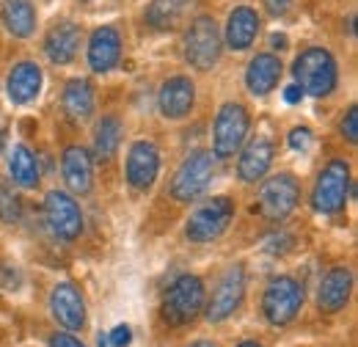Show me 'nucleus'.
<instances>
[{
    "instance_id": "nucleus-1",
    "label": "nucleus",
    "mask_w": 358,
    "mask_h": 347,
    "mask_svg": "<svg viewBox=\"0 0 358 347\" xmlns=\"http://www.w3.org/2000/svg\"><path fill=\"white\" fill-rule=\"evenodd\" d=\"M292 72L301 91L312 97H328L336 88V61L322 47H309L306 52H301Z\"/></svg>"
},
{
    "instance_id": "nucleus-2",
    "label": "nucleus",
    "mask_w": 358,
    "mask_h": 347,
    "mask_svg": "<svg viewBox=\"0 0 358 347\" xmlns=\"http://www.w3.org/2000/svg\"><path fill=\"white\" fill-rule=\"evenodd\" d=\"M201 309H204V281L199 276H179L163 301L166 323L185 325V323L196 320Z\"/></svg>"
},
{
    "instance_id": "nucleus-3",
    "label": "nucleus",
    "mask_w": 358,
    "mask_h": 347,
    "mask_svg": "<svg viewBox=\"0 0 358 347\" xmlns=\"http://www.w3.org/2000/svg\"><path fill=\"white\" fill-rule=\"evenodd\" d=\"M348 193H350V169H348V163L345 160H331L322 169L317 185H314V210L322 213V215H334V213H339L345 207Z\"/></svg>"
},
{
    "instance_id": "nucleus-4",
    "label": "nucleus",
    "mask_w": 358,
    "mask_h": 347,
    "mask_svg": "<svg viewBox=\"0 0 358 347\" xmlns=\"http://www.w3.org/2000/svg\"><path fill=\"white\" fill-rule=\"evenodd\" d=\"M213 152H193L182 160V166L174 174V182H171V196L177 201H193L199 199L207 187H210V179H213Z\"/></svg>"
},
{
    "instance_id": "nucleus-5",
    "label": "nucleus",
    "mask_w": 358,
    "mask_h": 347,
    "mask_svg": "<svg viewBox=\"0 0 358 347\" xmlns=\"http://www.w3.org/2000/svg\"><path fill=\"white\" fill-rule=\"evenodd\" d=\"M185 58L190 66L207 72L221 58V31L213 17L193 20L187 36H185Z\"/></svg>"
},
{
    "instance_id": "nucleus-6",
    "label": "nucleus",
    "mask_w": 358,
    "mask_h": 347,
    "mask_svg": "<svg viewBox=\"0 0 358 347\" xmlns=\"http://www.w3.org/2000/svg\"><path fill=\"white\" fill-rule=\"evenodd\" d=\"M303 306V290L295 278L289 276H278L273 278L265 290V298H262V311L268 317V323L273 325H287L298 317Z\"/></svg>"
},
{
    "instance_id": "nucleus-7",
    "label": "nucleus",
    "mask_w": 358,
    "mask_h": 347,
    "mask_svg": "<svg viewBox=\"0 0 358 347\" xmlns=\"http://www.w3.org/2000/svg\"><path fill=\"white\" fill-rule=\"evenodd\" d=\"M248 135V113L237 102H226L215 116V130H213V155L215 157H231Z\"/></svg>"
},
{
    "instance_id": "nucleus-8",
    "label": "nucleus",
    "mask_w": 358,
    "mask_h": 347,
    "mask_svg": "<svg viewBox=\"0 0 358 347\" xmlns=\"http://www.w3.org/2000/svg\"><path fill=\"white\" fill-rule=\"evenodd\" d=\"M234 215V207L226 196H218L207 204H201L193 215L187 218V226H185V234L193 240V243H210L215 237H221L226 232V226L231 223Z\"/></svg>"
},
{
    "instance_id": "nucleus-9",
    "label": "nucleus",
    "mask_w": 358,
    "mask_h": 347,
    "mask_svg": "<svg viewBox=\"0 0 358 347\" xmlns=\"http://www.w3.org/2000/svg\"><path fill=\"white\" fill-rule=\"evenodd\" d=\"M298 199H301L298 179L292 174H278V176H270V179L262 182L259 210L270 220H284V218L298 207Z\"/></svg>"
},
{
    "instance_id": "nucleus-10",
    "label": "nucleus",
    "mask_w": 358,
    "mask_h": 347,
    "mask_svg": "<svg viewBox=\"0 0 358 347\" xmlns=\"http://www.w3.org/2000/svg\"><path fill=\"white\" fill-rule=\"evenodd\" d=\"M45 218L50 223V229L64 240H75L80 234V229H83V215H80L78 201L69 193H61V190H50L47 193Z\"/></svg>"
},
{
    "instance_id": "nucleus-11",
    "label": "nucleus",
    "mask_w": 358,
    "mask_h": 347,
    "mask_svg": "<svg viewBox=\"0 0 358 347\" xmlns=\"http://www.w3.org/2000/svg\"><path fill=\"white\" fill-rule=\"evenodd\" d=\"M243 292H245V273L240 264H234L224 273L218 290L213 292V301L207 304V320L224 323L226 317H231L237 311V306L243 304Z\"/></svg>"
},
{
    "instance_id": "nucleus-12",
    "label": "nucleus",
    "mask_w": 358,
    "mask_h": 347,
    "mask_svg": "<svg viewBox=\"0 0 358 347\" xmlns=\"http://www.w3.org/2000/svg\"><path fill=\"white\" fill-rule=\"evenodd\" d=\"M160 171V152L152 141H138L127 157V179L135 190H149Z\"/></svg>"
},
{
    "instance_id": "nucleus-13",
    "label": "nucleus",
    "mask_w": 358,
    "mask_h": 347,
    "mask_svg": "<svg viewBox=\"0 0 358 347\" xmlns=\"http://www.w3.org/2000/svg\"><path fill=\"white\" fill-rule=\"evenodd\" d=\"M193 102H196V86L190 78H169L163 88H160V97H157V105H160V113L166 119H182L193 111Z\"/></svg>"
},
{
    "instance_id": "nucleus-14",
    "label": "nucleus",
    "mask_w": 358,
    "mask_h": 347,
    "mask_svg": "<svg viewBox=\"0 0 358 347\" xmlns=\"http://www.w3.org/2000/svg\"><path fill=\"white\" fill-rule=\"evenodd\" d=\"M50 309H52V317L69 328V331H80L86 325V304L80 298V292L72 287V284H58L50 295Z\"/></svg>"
},
{
    "instance_id": "nucleus-15",
    "label": "nucleus",
    "mask_w": 358,
    "mask_h": 347,
    "mask_svg": "<svg viewBox=\"0 0 358 347\" xmlns=\"http://www.w3.org/2000/svg\"><path fill=\"white\" fill-rule=\"evenodd\" d=\"M350 290H353V276L348 267H334L325 273L320 292H317V304L322 311H339L350 301Z\"/></svg>"
},
{
    "instance_id": "nucleus-16",
    "label": "nucleus",
    "mask_w": 358,
    "mask_h": 347,
    "mask_svg": "<svg viewBox=\"0 0 358 347\" xmlns=\"http://www.w3.org/2000/svg\"><path fill=\"white\" fill-rule=\"evenodd\" d=\"M259 34V17L254 8L248 6H240L229 14V22H226V44L231 50H248L254 39Z\"/></svg>"
},
{
    "instance_id": "nucleus-17",
    "label": "nucleus",
    "mask_w": 358,
    "mask_h": 347,
    "mask_svg": "<svg viewBox=\"0 0 358 347\" xmlns=\"http://www.w3.org/2000/svg\"><path fill=\"white\" fill-rule=\"evenodd\" d=\"M119 52H122V39L113 28H96L91 34L89 44V64L94 72H108L116 66L119 61Z\"/></svg>"
},
{
    "instance_id": "nucleus-18",
    "label": "nucleus",
    "mask_w": 358,
    "mask_h": 347,
    "mask_svg": "<svg viewBox=\"0 0 358 347\" xmlns=\"http://www.w3.org/2000/svg\"><path fill=\"white\" fill-rule=\"evenodd\" d=\"M39 88H42V69L31 61H22L11 69L8 75V97L11 102L17 105H28L39 97Z\"/></svg>"
},
{
    "instance_id": "nucleus-19",
    "label": "nucleus",
    "mask_w": 358,
    "mask_h": 347,
    "mask_svg": "<svg viewBox=\"0 0 358 347\" xmlns=\"http://www.w3.org/2000/svg\"><path fill=\"white\" fill-rule=\"evenodd\" d=\"M270 163H273V143H270L268 138H254L245 149H243V157H240V166H237V171H240V179L243 182H257V179H262L265 174H268Z\"/></svg>"
},
{
    "instance_id": "nucleus-20",
    "label": "nucleus",
    "mask_w": 358,
    "mask_h": 347,
    "mask_svg": "<svg viewBox=\"0 0 358 347\" xmlns=\"http://www.w3.org/2000/svg\"><path fill=\"white\" fill-rule=\"evenodd\" d=\"M78 47H80V28L72 22L52 28L45 39V52L52 64H69L78 55Z\"/></svg>"
},
{
    "instance_id": "nucleus-21",
    "label": "nucleus",
    "mask_w": 358,
    "mask_h": 347,
    "mask_svg": "<svg viewBox=\"0 0 358 347\" xmlns=\"http://www.w3.org/2000/svg\"><path fill=\"white\" fill-rule=\"evenodd\" d=\"M278 78H281V61L275 58V55H270V52H262V55H257L251 64H248V72H245V86L251 94H268L275 88L278 83Z\"/></svg>"
},
{
    "instance_id": "nucleus-22",
    "label": "nucleus",
    "mask_w": 358,
    "mask_h": 347,
    "mask_svg": "<svg viewBox=\"0 0 358 347\" xmlns=\"http://www.w3.org/2000/svg\"><path fill=\"white\" fill-rule=\"evenodd\" d=\"M61 169H64V179H66L69 190H75V193H89L91 190V157L83 146H69V149L64 152Z\"/></svg>"
},
{
    "instance_id": "nucleus-23",
    "label": "nucleus",
    "mask_w": 358,
    "mask_h": 347,
    "mask_svg": "<svg viewBox=\"0 0 358 347\" xmlns=\"http://www.w3.org/2000/svg\"><path fill=\"white\" fill-rule=\"evenodd\" d=\"M94 111V88L89 80L75 78L64 88V113L72 122H86Z\"/></svg>"
},
{
    "instance_id": "nucleus-24",
    "label": "nucleus",
    "mask_w": 358,
    "mask_h": 347,
    "mask_svg": "<svg viewBox=\"0 0 358 347\" xmlns=\"http://www.w3.org/2000/svg\"><path fill=\"white\" fill-rule=\"evenodd\" d=\"M0 14H3V25L8 28V34H14L20 39L31 36L36 28V14L28 0H6Z\"/></svg>"
},
{
    "instance_id": "nucleus-25",
    "label": "nucleus",
    "mask_w": 358,
    "mask_h": 347,
    "mask_svg": "<svg viewBox=\"0 0 358 347\" xmlns=\"http://www.w3.org/2000/svg\"><path fill=\"white\" fill-rule=\"evenodd\" d=\"M8 171L11 179L20 185V187H34L39 182V166H36V157L34 152L25 146V143H17L8 155Z\"/></svg>"
},
{
    "instance_id": "nucleus-26",
    "label": "nucleus",
    "mask_w": 358,
    "mask_h": 347,
    "mask_svg": "<svg viewBox=\"0 0 358 347\" xmlns=\"http://www.w3.org/2000/svg\"><path fill=\"white\" fill-rule=\"evenodd\" d=\"M185 11H187V0H155L146 11V20L152 28L169 31V28H177L182 22Z\"/></svg>"
},
{
    "instance_id": "nucleus-27",
    "label": "nucleus",
    "mask_w": 358,
    "mask_h": 347,
    "mask_svg": "<svg viewBox=\"0 0 358 347\" xmlns=\"http://www.w3.org/2000/svg\"><path fill=\"white\" fill-rule=\"evenodd\" d=\"M119 141H122V122L116 116H105L96 125V132H94V155L99 160L113 157L116 149H119Z\"/></svg>"
},
{
    "instance_id": "nucleus-28",
    "label": "nucleus",
    "mask_w": 358,
    "mask_h": 347,
    "mask_svg": "<svg viewBox=\"0 0 358 347\" xmlns=\"http://www.w3.org/2000/svg\"><path fill=\"white\" fill-rule=\"evenodd\" d=\"M0 218H3V223H17L22 218L20 196L14 193V187L6 179H0Z\"/></svg>"
},
{
    "instance_id": "nucleus-29",
    "label": "nucleus",
    "mask_w": 358,
    "mask_h": 347,
    "mask_svg": "<svg viewBox=\"0 0 358 347\" xmlns=\"http://www.w3.org/2000/svg\"><path fill=\"white\" fill-rule=\"evenodd\" d=\"M342 135H345L350 143H356L358 141V111L356 108H350L348 116L342 119Z\"/></svg>"
},
{
    "instance_id": "nucleus-30",
    "label": "nucleus",
    "mask_w": 358,
    "mask_h": 347,
    "mask_svg": "<svg viewBox=\"0 0 358 347\" xmlns=\"http://www.w3.org/2000/svg\"><path fill=\"white\" fill-rule=\"evenodd\" d=\"M130 342H133V334H130L127 325H116L113 334L108 337V345H113V347H127Z\"/></svg>"
},
{
    "instance_id": "nucleus-31",
    "label": "nucleus",
    "mask_w": 358,
    "mask_h": 347,
    "mask_svg": "<svg viewBox=\"0 0 358 347\" xmlns=\"http://www.w3.org/2000/svg\"><path fill=\"white\" fill-rule=\"evenodd\" d=\"M309 143H312V132L306 130V127H295V130L289 132V146H292V149L301 152V149H306Z\"/></svg>"
},
{
    "instance_id": "nucleus-32",
    "label": "nucleus",
    "mask_w": 358,
    "mask_h": 347,
    "mask_svg": "<svg viewBox=\"0 0 358 347\" xmlns=\"http://www.w3.org/2000/svg\"><path fill=\"white\" fill-rule=\"evenodd\" d=\"M289 6H292V0H265V8H268L273 17L287 14V11H289Z\"/></svg>"
},
{
    "instance_id": "nucleus-33",
    "label": "nucleus",
    "mask_w": 358,
    "mask_h": 347,
    "mask_svg": "<svg viewBox=\"0 0 358 347\" xmlns=\"http://www.w3.org/2000/svg\"><path fill=\"white\" fill-rule=\"evenodd\" d=\"M50 347H83L75 337H69V334H55L52 339H50Z\"/></svg>"
},
{
    "instance_id": "nucleus-34",
    "label": "nucleus",
    "mask_w": 358,
    "mask_h": 347,
    "mask_svg": "<svg viewBox=\"0 0 358 347\" xmlns=\"http://www.w3.org/2000/svg\"><path fill=\"white\" fill-rule=\"evenodd\" d=\"M301 97H303V91H301V86H287V88H284V99H287L289 105L301 102Z\"/></svg>"
},
{
    "instance_id": "nucleus-35",
    "label": "nucleus",
    "mask_w": 358,
    "mask_h": 347,
    "mask_svg": "<svg viewBox=\"0 0 358 347\" xmlns=\"http://www.w3.org/2000/svg\"><path fill=\"white\" fill-rule=\"evenodd\" d=\"M273 44H278V47H284V44H287V39H284V36H273Z\"/></svg>"
},
{
    "instance_id": "nucleus-36",
    "label": "nucleus",
    "mask_w": 358,
    "mask_h": 347,
    "mask_svg": "<svg viewBox=\"0 0 358 347\" xmlns=\"http://www.w3.org/2000/svg\"><path fill=\"white\" fill-rule=\"evenodd\" d=\"M96 342H99V347H110V345H108V337H99Z\"/></svg>"
},
{
    "instance_id": "nucleus-37",
    "label": "nucleus",
    "mask_w": 358,
    "mask_h": 347,
    "mask_svg": "<svg viewBox=\"0 0 358 347\" xmlns=\"http://www.w3.org/2000/svg\"><path fill=\"white\" fill-rule=\"evenodd\" d=\"M190 347H215L213 342H196V345H190Z\"/></svg>"
},
{
    "instance_id": "nucleus-38",
    "label": "nucleus",
    "mask_w": 358,
    "mask_h": 347,
    "mask_svg": "<svg viewBox=\"0 0 358 347\" xmlns=\"http://www.w3.org/2000/svg\"><path fill=\"white\" fill-rule=\"evenodd\" d=\"M237 347H262V345H257V342H243V345H237Z\"/></svg>"
}]
</instances>
